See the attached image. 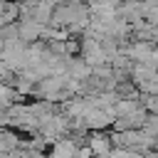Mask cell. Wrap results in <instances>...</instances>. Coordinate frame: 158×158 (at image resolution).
I'll return each mask as SVG.
<instances>
[{
	"instance_id": "7",
	"label": "cell",
	"mask_w": 158,
	"mask_h": 158,
	"mask_svg": "<svg viewBox=\"0 0 158 158\" xmlns=\"http://www.w3.org/2000/svg\"><path fill=\"white\" fill-rule=\"evenodd\" d=\"M91 158H96V156H91Z\"/></svg>"
},
{
	"instance_id": "1",
	"label": "cell",
	"mask_w": 158,
	"mask_h": 158,
	"mask_svg": "<svg viewBox=\"0 0 158 158\" xmlns=\"http://www.w3.org/2000/svg\"><path fill=\"white\" fill-rule=\"evenodd\" d=\"M111 121H114L111 106H109V109H89V111L84 114V128H86L89 133H91V131H104V128H109Z\"/></svg>"
},
{
	"instance_id": "2",
	"label": "cell",
	"mask_w": 158,
	"mask_h": 158,
	"mask_svg": "<svg viewBox=\"0 0 158 158\" xmlns=\"http://www.w3.org/2000/svg\"><path fill=\"white\" fill-rule=\"evenodd\" d=\"M15 25H17V40H20L22 44H35V42H40L42 25H37V22H32V20H20V22H15Z\"/></svg>"
},
{
	"instance_id": "6",
	"label": "cell",
	"mask_w": 158,
	"mask_h": 158,
	"mask_svg": "<svg viewBox=\"0 0 158 158\" xmlns=\"http://www.w3.org/2000/svg\"><path fill=\"white\" fill-rule=\"evenodd\" d=\"M2 47H5V42H2V37H0V52H2Z\"/></svg>"
},
{
	"instance_id": "5",
	"label": "cell",
	"mask_w": 158,
	"mask_h": 158,
	"mask_svg": "<svg viewBox=\"0 0 158 158\" xmlns=\"http://www.w3.org/2000/svg\"><path fill=\"white\" fill-rule=\"evenodd\" d=\"M138 131H143L146 136H158V116L156 114H146V121H143V126L138 128Z\"/></svg>"
},
{
	"instance_id": "3",
	"label": "cell",
	"mask_w": 158,
	"mask_h": 158,
	"mask_svg": "<svg viewBox=\"0 0 158 158\" xmlns=\"http://www.w3.org/2000/svg\"><path fill=\"white\" fill-rule=\"evenodd\" d=\"M86 146H89V151H91L96 158L106 156V153L111 151L109 133H104V131H91V133H86Z\"/></svg>"
},
{
	"instance_id": "4",
	"label": "cell",
	"mask_w": 158,
	"mask_h": 158,
	"mask_svg": "<svg viewBox=\"0 0 158 158\" xmlns=\"http://www.w3.org/2000/svg\"><path fill=\"white\" fill-rule=\"evenodd\" d=\"M64 72H67V77H72V79H77V81H84V79H89L91 67H89L81 57H67Z\"/></svg>"
}]
</instances>
